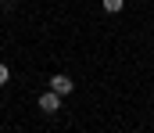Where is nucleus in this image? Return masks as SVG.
I'll return each instance as SVG.
<instances>
[{
    "instance_id": "nucleus-2",
    "label": "nucleus",
    "mask_w": 154,
    "mask_h": 133,
    "mask_svg": "<svg viewBox=\"0 0 154 133\" xmlns=\"http://www.w3.org/2000/svg\"><path fill=\"white\" fill-rule=\"evenodd\" d=\"M61 108V93H54V90H47L43 97H39V112H47V115H54Z\"/></svg>"
},
{
    "instance_id": "nucleus-1",
    "label": "nucleus",
    "mask_w": 154,
    "mask_h": 133,
    "mask_svg": "<svg viewBox=\"0 0 154 133\" xmlns=\"http://www.w3.org/2000/svg\"><path fill=\"white\" fill-rule=\"evenodd\" d=\"M50 90L61 93V97H68V93L75 90V83H72V76H50Z\"/></svg>"
},
{
    "instance_id": "nucleus-4",
    "label": "nucleus",
    "mask_w": 154,
    "mask_h": 133,
    "mask_svg": "<svg viewBox=\"0 0 154 133\" xmlns=\"http://www.w3.org/2000/svg\"><path fill=\"white\" fill-rule=\"evenodd\" d=\"M7 79H11V68H7V65H4V61H0V87H4V83H7Z\"/></svg>"
},
{
    "instance_id": "nucleus-3",
    "label": "nucleus",
    "mask_w": 154,
    "mask_h": 133,
    "mask_svg": "<svg viewBox=\"0 0 154 133\" xmlns=\"http://www.w3.org/2000/svg\"><path fill=\"white\" fill-rule=\"evenodd\" d=\"M122 7H125V0H104V11H108V14H118Z\"/></svg>"
}]
</instances>
